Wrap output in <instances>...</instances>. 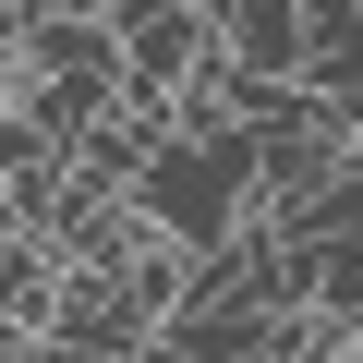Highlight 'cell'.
Masks as SVG:
<instances>
[{"label": "cell", "instance_id": "obj_1", "mask_svg": "<svg viewBox=\"0 0 363 363\" xmlns=\"http://www.w3.org/2000/svg\"><path fill=\"white\" fill-rule=\"evenodd\" d=\"M218 61L242 85H303V0H218Z\"/></svg>", "mask_w": 363, "mask_h": 363}, {"label": "cell", "instance_id": "obj_2", "mask_svg": "<svg viewBox=\"0 0 363 363\" xmlns=\"http://www.w3.org/2000/svg\"><path fill=\"white\" fill-rule=\"evenodd\" d=\"M291 242H363V145H339L327 169H315V194L279 218Z\"/></svg>", "mask_w": 363, "mask_h": 363}, {"label": "cell", "instance_id": "obj_3", "mask_svg": "<svg viewBox=\"0 0 363 363\" xmlns=\"http://www.w3.org/2000/svg\"><path fill=\"white\" fill-rule=\"evenodd\" d=\"M49 303H61V255H49V242H0V327L37 339Z\"/></svg>", "mask_w": 363, "mask_h": 363}, {"label": "cell", "instance_id": "obj_4", "mask_svg": "<svg viewBox=\"0 0 363 363\" xmlns=\"http://www.w3.org/2000/svg\"><path fill=\"white\" fill-rule=\"evenodd\" d=\"M303 303H315L327 327H363V242H315V279H303Z\"/></svg>", "mask_w": 363, "mask_h": 363}, {"label": "cell", "instance_id": "obj_5", "mask_svg": "<svg viewBox=\"0 0 363 363\" xmlns=\"http://www.w3.org/2000/svg\"><path fill=\"white\" fill-rule=\"evenodd\" d=\"M25 157H49V145L25 133V109H13V97H0V194H13V169H25Z\"/></svg>", "mask_w": 363, "mask_h": 363}, {"label": "cell", "instance_id": "obj_6", "mask_svg": "<svg viewBox=\"0 0 363 363\" xmlns=\"http://www.w3.org/2000/svg\"><path fill=\"white\" fill-rule=\"evenodd\" d=\"M25 13H49V25H109V0H25Z\"/></svg>", "mask_w": 363, "mask_h": 363}, {"label": "cell", "instance_id": "obj_7", "mask_svg": "<svg viewBox=\"0 0 363 363\" xmlns=\"http://www.w3.org/2000/svg\"><path fill=\"white\" fill-rule=\"evenodd\" d=\"M25 363H85V351H61V339H37V351H25Z\"/></svg>", "mask_w": 363, "mask_h": 363}, {"label": "cell", "instance_id": "obj_8", "mask_svg": "<svg viewBox=\"0 0 363 363\" xmlns=\"http://www.w3.org/2000/svg\"><path fill=\"white\" fill-rule=\"evenodd\" d=\"M339 363H363V327H351V351H339Z\"/></svg>", "mask_w": 363, "mask_h": 363}, {"label": "cell", "instance_id": "obj_9", "mask_svg": "<svg viewBox=\"0 0 363 363\" xmlns=\"http://www.w3.org/2000/svg\"><path fill=\"white\" fill-rule=\"evenodd\" d=\"M0 242H13V218H0Z\"/></svg>", "mask_w": 363, "mask_h": 363}, {"label": "cell", "instance_id": "obj_10", "mask_svg": "<svg viewBox=\"0 0 363 363\" xmlns=\"http://www.w3.org/2000/svg\"><path fill=\"white\" fill-rule=\"evenodd\" d=\"M133 363H157V351H133Z\"/></svg>", "mask_w": 363, "mask_h": 363}, {"label": "cell", "instance_id": "obj_11", "mask_svg": "<svg viewBox=\"0 0 363 363\" xmlns=\"http://www.w3.org/2000/svg\"><path fill=\"white\" fill-rule=\"evenodd\" d=\"M351 145H363V121H351Z\"/></svg>", "mask_w": 363, "mask_h": 363}]
</instances>
